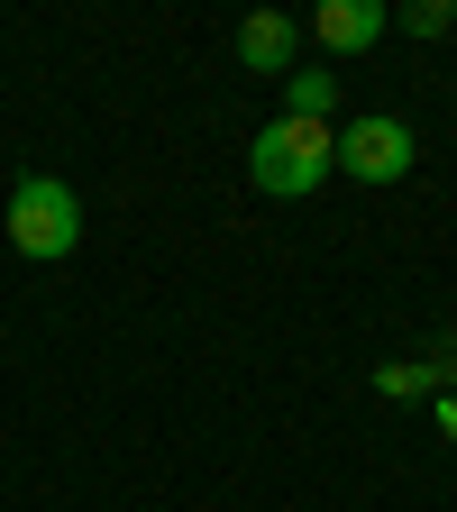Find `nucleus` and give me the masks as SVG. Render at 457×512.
<instances>
[{
    "instance_id": "obj_1",
    "label": "nucleus",
    "mask_w": 457,
    "mask_h": 512,
    "mask_svg": "<svg viewBox=\"0 0 457 512\" xmlns=\"http://www.w3.org/2000/svg\"><path fill=\"white\" fill-rule=\"evenodd\" d=\"M330 174H339V156H330V119H293V110H275L266 128H256V147H247V183L275 192V202H302V192H320Z\"/></svg>"
},
{
    "instance_id": "obj_2",
    "label": "nucleus",
    "mask_w": 457,
    "mask_h": 512,
    "mask_svg": "<svg viewBox=\"0 0 457 512\" xmlns=\"http://www.w3.org/2000/svg\"><path fill=\"white\" fill-rule=\"evenodd\" d=\"M0 220H10V247L37 256V266H55V256L83 247V202H74V183H55V174H28Z\"/></svg>"
},
{
    "instance_id": "obj_3",
    "label": "nucleus",
    "mask_w": 457,
    "mask_h": 512,
    "mask_svg": "<svg viewBox=\"0 0 457 512\" xmlns=\"http://www.w3.org/2000/svg\"><path fill=\"white\" fill-rule=\"evenodd\" d=\"M330 156H339L348 183H403V174L421 165V138H412L394 110H366V119L330 128Z\"/></svg>"
},
{
    "instance_id": "obj_4",
    "label": "nucleus",
    "mask_w": 457,
    "mask_h": 512,
    "mask_svg": "<svg viewBox=\"0 0 457 512\" xmlns=\"http://www.w3.org/2000/svg\"><path fill=\"white\" fill-rule=\"evenodd\" d=\"M384 28H394V0H311V37L330 55H366Z\"/></svg>"
},
{
    "instance_id": "obj_5",
    "label": "nucleus",
    "mask_w": 457,
    "mask_h": 512,
    "mask_svg": "<svg viewBox=\"0 0 457 512\" xmlns=\"http://www.w3.org/2000/svg\"><path fill=\"white\" fill-rule=\"evenodd\" d=\"M293 46H302V28L284 10H247L238 19V64L247 74H293Z\"/></svg>"
},
{
    "instance_id": "obj_6",
    "label": "nucleus",
    "mask_w": 457,
    "mask_h": 512,
    "mask_svg": "<svg viewBox=\"0 0 457 512\" xmlns=\"http://www.w3.org/2000/svg\"><path fill=\"white\" fill-rule=\"evenodd\" d=\"M284 110L293 119H330L339 110V74H284Z\"/></svg>"
},
{
    "instance_id": "obj_7",
    "label": "nucleus",
    "mask_w": 457,
    "mask_h": 512,
    "mask_svg": "<svg viewBox=\"0 0 457 512\" xmlns=\"http://www.w3.org/2000/svg\"><path fill=\"white\" fill-rule=\"evenodd\" d=\"M394 19H403L412 37H448V28H457V0H394Z\"/></svg>"
},
{
    "instance_id": "obj_8",
    "label": "nucleus",
    "mask_w": 457,
    "mask_h": 512,
    "mask_svg": "<svg viewBox=\"0 0 457 512\" xmlns=\"http://www.w3.org/2000/svg\"><path fill=\"white\" fill-rule=\"evenodd\" d=\"M375 394H430V366H375Z\"/></svg>"
},
{
    "instance_id": "obj_9",
    "label": "nucleus",
    "mask_w": 457,
    "mask_h": 512,
    "mask_svg": "<svg viewBox=\"0 0 457 512\" xmlns=\"http://www.w3.org/2000/svg\"><path fill=\"white\" fill-rule=\"evenodd\" d=\"M439 421H448V439H457V403H448V412H439Z\"/></svg>"
}]
</instances>
